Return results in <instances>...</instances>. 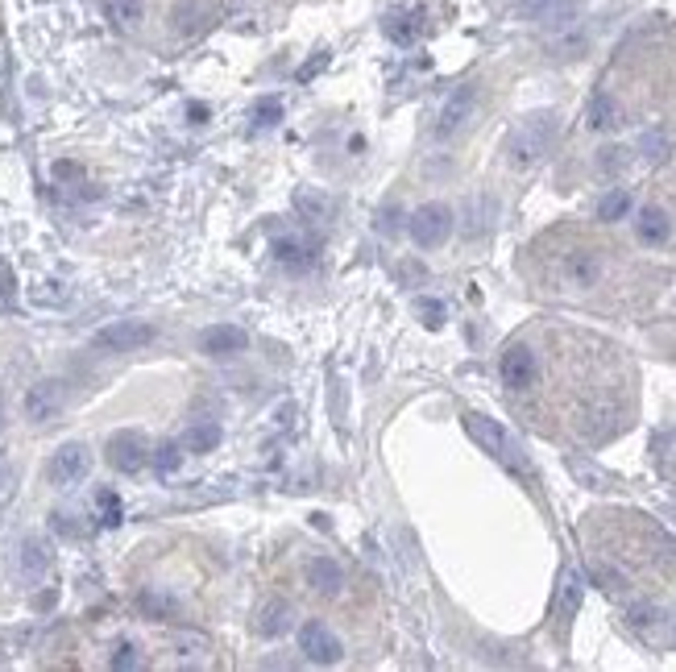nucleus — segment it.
Here are the masks:
<instances>
[{"instance_id": "obj_1", "label": "nucleus", "mask_w": 676, "mask_h": 672, "mask_svg": "<svg viewBox=\"0 0 676 672\" xmlns=\"http://www.w3.org/2000/svg\"><path fill=\"white\" fill-rule=\"evenodd\" d=\"M556 142V112H531L511 137V162L515 166H535Z\"/></svg>"}, {"instance_id": "obj_2", "label": "nucleus", "mask_w": 676, "mask_h": 672, "mask_svg": "<svg viewBox=\"0 0 676 672\" xmlns=\"http://www.w3.org/2000/svg\"><path fill=\"white\" fill-rule=\"evenodd\" d=\"M411 241L419 249H440L448 241V233H453V208L448 204H424L415 216H411Z\"/></svg>"}, {"instance_id": "obj_3", "label": "nucleus", "mask_w": 676, "mask_h": 672, "mask_svg": "<svg viewBox=\"0 0 676 672\" xmlns=\"http://www.w3.org/2000/svg\"><path fill=\"white\" fill-rule=\"evenodd\" d=\"M150 341H154V324H146V320H117L92 336V345L104 353H133Z\"/></svg>"}, {"instance_id": "obj_4", "label": "nucleus", "mask_w": 676, "mask_h": 672, "mask_svg": "<svg viewBox=\"0 0 676 672\" xmlns=\"http://www.w3.org/2000/svg\"><path fill=\"white\" fill-rule=\"evenodd\" d=\"M88 469H92V457H88V444H63L59 453L50 457V465H46V473H50V482L54 486H75V482H83L88 478Z\"/></svg>"}, {"instance_id": "obj_5", "label": "nucleus", "mask_w": 676, "mask_h": 672, "mask_svg": "<svg viewBox=\"0 0 676 672\" xmlns=\"http://www.w3.org/2000/svg\"><path fill=\"white\" fill-rule=\"evenodd\" d=\"M299 652L312 660V664H336L345 656V648H341V639L332 635V627H324L320 619H312V623H303V631H299Z\"/></svg>"}, {"instance_id": "obj_6", "label": "nucleus", "mask_w": 676, "mask_h": 672, "mask_svg": "<svg viewBox=\"0 0 676 672\" xmlns=\"http://www.w3.org/2000/svg\"><path fill=\"white\" fill-rule=\"evenodd\" d=\"M108 465L121 473H142L150 465V444L137 432H117L108 440Z\"/></svg>"}, {"instance_id": "obj_7", "label": "nucleus", "mask_w": 676, "mask_h": 672, "mask_svg": "<svg viewBox=\"0 0 676 672\" xmlns=\"http://www.w3.org/2000/svg\"><path fill=\"white\" fill-rule=\"evenodd\" d=\"M67 403V386L63 382H38L30 386V395H25V419H34V424H46V419H54L63 411Z\"/></svg>"}, {"instance_id": "obj_8", "label": "nucleus", "mask_w": 676, "mask_h": 672, "mask_svg": "<svg viewBox=\"0 0 676 672\" xmlns=\"http://www.w3.org/2000/svg\"><path fill=\"white\" fill-rule=\"evenodd\" d=\"M50 565H54V552H50V544L42 536L21 540V548H17V573H21L25 585H38L50 573Z\"/></svg>"}, {"instance_id": "obj_9", "label": "nucleus", "mask_w": 676, "mask_h": 672, "mask_svg": "<svg viewBox=\"0 0 676 672\" xmlns=\"http://www.w3.org/2000/svg\"><path fill=\"white\" fill-rule=\"evenodd\" d=\"M465 432L486 448L490 457H498V461H511V436H506L494 419H486V415H477V411H469L465 415Z\"/></svg>"}, {"instance_id": "obj_10", "label": "nucleus", "mask_w": 676, "mask_h": 672, "mask_svg": "<svg viewBox=\"0 0 676 672\" xmlns=\"http://www.w3.org/2000/svg\"><path fill=\"white\" fill-rule=\"evenodd\" d=\"M502 382L511 386V390H527L535 382V374H540V366H535V353L527 345H511L502 353Z\"/></svg>"}, {"instance_id": "obj_11", "label": "nucleus", "mask_w": 676, "mask_h": 672, "mask_svg": "<svg viewBox=\"0 0 676 672\" xmlns=\"http://www.w3.org/2000/svg\"><path fill=\"white\" fill-rule=\"evenodd\" d=\"M200 349L208 357H237V353L249 349V332L237 328V324H216V328H208L200 336Z\"/></svg>"}, {"instance_id": "obj_12", "label": "nucleus", "mask_w": 676, "mask_h": 672, "mask_svg": "<svg viewBox=\"0 0 676 672\" xmlns=\"http://www.w3.org/2000/svg\"><path fill=\"white\" fill-rule=\"evenodd\" d=\"M473 104H477V92L473 88H457L453 96H448V104L440 108V121H436V133L440 137H453L465 121H469V112H473Z\"/></svg>"}, {"instance_id": "obj_13", "label": "nucleus", "mask_w": 676, "mask_h": 672, "mask_svg": "<svg viewBox=\"0 0 676 672\" xmlns=\"http://www.w3.org/2000/svg\"><path fill=\"white\" fill-rule=\"evenodd\" d=\"M307 585H312L316 594L332 598V594H341V585H345V573H341V565H336L332 556H316L312 565H307Z\"/></svg>"}, {"instance_id": "obj_14", "label": "nucleus", "mask_w": 676, "mask_h": 672, "mask_svg": "<svg viewBox=\"0 0 676 672\" xmlns=\"http://www.w3.org/2000/svg\"><path fill=\"white\" fill-rule=\"evenodd\" d=\"M274 258L283 262L287 270H312L316 258H320V249L312 241H299V237H283V241H274Z\"/></svg>"}, {"instance_id": "obj_15", "label": "nucleus", "mask_w": 676, "mask_h": 672, "mask_svg": "<svg viewBox=\"0 0 676 672\" xmlns=\"http://www.w3.org/2000/svg\"><path fill=\"white\" fill-rule=\"evenodd\" d=\"M635 233H639L643 245H664L668 233H672V220H668L664 208H643L639 220H635Z\"/></svg>"}, {"instance_id": "obj_16", "label": "nucleus", "mask_w": 676, "mask_h": 672, "mask_svg": "<svg viewBox=\"0 0 676 672\" xmlns=\"http://www.w3.org/2000/svg\"><path fill=\"white\" fill-rule=\"evenodd\" d=\"M573 9H577V0H523V13L535 21H548V25L569 21Z\"/></svg>"}, {"instance_id": "obj_17", "label": "nucleus", "mask_w": 676, "mask_h": 672, "mask_svg": "<svg viewBox=\"0 0 676 672\" xmlns=\"http://www.w3.org/2000/svg\"><path fill=\"white\" fill-rule=\"evenodd\" d=\"M618 121H623V112H618V104H614V96H606V92H598L594 100H589V125L594 129H618Z\"/></svg>"}, {"instance_id": "obj_18", "label": "nucleus", "mask_w": 676, "mask_h": 672, "mask_svg": "<svg viewBox=\"0 0 676 672\" xmlns=\"http://www.w3.org/2000/svg\"><path fill=\"white\" fill-rule=\"evenodd\" d=\"M216 444H220V424H212V419L191 424V428H187V440H183L187 453H212Z\"/></svg>"}, {"instance_id": "obj_19", "label": "nucleus", "mask_w": 676, "mask_h": 672, "mask_svg": "<svg viewBox=\"0 0 676 672\" xmlns=\"http://www.w3.org/2000/svg\"><path fill=\"white\" fill-rule=\"evenodd\" d=\"M631 212V191H623V187H614V191H606L602 200H598V220H606V224H614V220H623Z\"/></svg>"}, {"instance_id": "obj_20", "label": "nucleus", "mask_w": 676, "mask_h": 672, "mask_svg": "<svg viewBox=\"0 0 676 672\" xmlns=\"http://www.w3.org/2000/svg\"><path fill=\"white\" fill-rule=\"evenodd\" d=\"M569 283L573 287H589V283H594V278H598V258L594 254H589V249H581V254H573L569 258Z\"/></svg>"}, {"instance_id": "obj_21", "label": "nucleus", "mask_w": 676, "mask_h": 672, "mask_svg": "<svg viewBox=\"0 0 676 672\" xmlns=\"http://www.w3.org/2000/svg\"><path fill=\"white\" fill-rule=\"evenodd\" d=\"M287 627H291V606L287 602H270L262 610V619H258V631L262 635H283Z\"/></svg>"}, {"instance_id": "obj_22", "label": "nucleus", "mask_w": 676, "mask_h": 672, "mask_svg": "<svg viewBox=\"0 0 676 672\" xmlns=\"http://www.w3.org/2000/svg\"><path fill=\"white\" fill-rule=\"evenodd\" d=\"M577 606H581V577L569 569L560 577V619H573Z\"/></svg>"}, {"instance_id": "obj_23", "label": "nucleus", "mask_w": 676, "mask_h": 672, "mask_svg": "<svg viewBox=\"0 0 676 672\" xmlns=\"http://www.w3.org/2000/svg\"><path fill=\"white\" fill-rule=\"evenodd\" d=\"M295 208H299L307 220H324V216L332 212V200H328V195H316V191H299V195H295Z\"/></svg>"}, {"instance_id": "obj_24", "label": "nucleus", "mask_w": 676, "mask_h": 672, "mask_svg": "<svg viewBox=\"0 0 676 672\" xmlns=\"http://www.w3.org/2000/svg\"><path fill=\"white\" fill-rule=\"evenodd\" d=\"M96 507H100V523L104 527H117L125 519V507H121V494L117 490H100L96 494Z\"/></svg>"}, {"instance_id": "obj_25", "label": "nucleus", "mask_w": 676, "mask_h": 672, "mask_svg": "<svg viewBox=\"0 0 676 672\" xmlns=\"http://www.w3.org/2000/svg\"><path fill=\"white\" fill-rule=\"evenodd\" d=\"M67 295H71V291H67V283H59V278H46V283H38V287H34V295H30V299H34L38 307H59V303H67Z\"/></svg>"}, {"instance_id": "obj_26", "label": "nucleus", "mask_w": 676, "mask_h": 672, "mask_svg": "<svg viewBox=\"0 0 676 672\" xmlns=\"http://www.w3.org/2000/svg\"><path fill=\"white\" fill-rule=\"evenodd\" d=\"M150 461H154L158 473H175V469L183 465V444H175V440L158 444V453H150Z\"/></svg>"}, {"instance_id": "obj_27", "label": "nucleus", "mask_w": 676, "mask_h": 672, "mask_svg": "<svg viewBox=\"0 0 676 672\" xmlns=\"http://www.w3.org/2000/svg\"><path fill=\"white\" fill-rule=\"evenodd\" d=\"M278 121H283V104L278 100H258L253 104V125L258 129H274Z\"/></svg>"}, {"instance_id": "obj_28", "label": "nucleus", "mask_w": 676, "mask_h": 672, "mask_svg": "<svg viewBox=\"0 0 676 672\" xmlns=\"http://www.w3.org/2000/svg\"><path fill=\"white\" fill-rule=\"evenodd\" d=\"M386 34L399 42V46H407V42L419 38V21H415V17H394V21H386Z\"/></svg>"}, {"instance_id": "obj_29", "label": "nucleus", "mask_w": 676, "mask_h": 672, "mask_svg": "<svg viewBox=\"0 0 676 672\" xmlns=\"http://www.w3.org/2000/svg\"><path fill=\"white\" fill-rule=\"evenodd\" d=\"M639 150H643V158L647 162H660V158H668V150H672V142L656 129V133H643V142H639Z\"/></svg>"}, {"instance_id": "obj_30", "label": "nucleus", "mask_w": 676, "mask_h": 672, "mask_svg": "<svg viewBox=\"0 0 676 672\" xmlns=\"http://www.w3.org/2000/svg\"><path fill=\"white\" fill-rule=\"evenodd\" d=\"M142 610L146 614H158V619H175V598H166V594H142Z\"/></svg>"}, {"instance_id": "obj_31", "label": "nucleus", "mask_w": 676, "mask_h": 672, "mask_svg": "<svg viewBox=\"0 0 676 672\" xmlns=\"http://www.w3.org/2000/svg\"><path fill=\"white\" fill-rule=\"evenodd\" d=\"M419 307V316H424V328H444V303H436V299H419L415 303Z\"/></svg>"}, {"instance_id": "obj_32", "label": "nucleus", "mask_w": 676, "mask_h": 672, "mask_svg": "<svg viewBox=\"0 0 676 672\" xmlns=\"http://www.w3.org/2000/svg\"><path fill=\"white\" fill-rule=\"evenodd\" d=\"M137 664H142V660H137V648H133V643H121L117 656H112V668H137Z\"/></svg>"}, {"instance_id": "obj_33", "label": "nucleus", "mask_w": 676, "mask_h": 672, "mask_svg": "<svg viewBox=\"0 0 676 672\" xmlns=\"http://www.w3.org/2000/svg\"><path fill=\"white\" fill-rule=\"evenodd\" d=\"M13 287H17V278H13V266L0 258V299H9L13 295Z\"/></svg>"}, {"instance_id": "obj_34", "label": "nucleus", "mask_w": 676, "mask_h": 672, "mask_svg": "<svg viewBox=\"0 0 676 672\" xmlns=\"http://www.w3.org/2000/svg\"><path fill=\"white\" fill-rule=\"evenodd\" d=\"M627 162V150H602V171H618Z\"/></svg>"}, {"instance_id": "obj_35", "label": "nucleus", "mask_w": 676, "mask_h": 672, "mask_svg": "<svg viewBox=\"0 0 676 672\" xmlns=\"http://www.w3.org/2000/svg\"><path fill=\"white\" fill-rule=\"evenodd\" d=\"M54 527H59L63 536H79V527L71 523V515H54Z\"/></svg>"}, {"instance_id": "obj_36", "label": "nucleus", "mask_w": 676, "mask_h": 672, "mask_svg": "<svg viewBox=\"0 0 676 672\" xmlns=\"http://www.w3.org/2000/svg\"><path fill=\"white\" fill-rule=\"evenodd\" d=\"M382 233H394V212H382Z\"/></svg>"}, {"instance_id": "obj_37", "label": "nucleus", "mask_w": 676, "mask_h": 672, "mask_svg": "<svg viewBox=\"0 0 676 672\" xmlns=\"http://www.w3.org/2000/svg\"><path fill=\"white\" fill-rule=\"evenodd\" d=\"M0 424H5V395H0Z\"/></svg>"}]
</instances>
